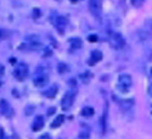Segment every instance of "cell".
Listing matches in <instances>:
<instances>
[{
    "label": "cell",
    "mask_w": 152,
    "mask_h": 139,
    "mask_svg": "<svg viewBox=\"0 0 152 139\" xmlns=\"http://www.w3.org/2000/svg\"><path fill=\"white\" fill-rule=\"evenodd\" d=\"M108 43L113 49H117V50L123 49L125 45V40H124L123 35H121L117 32H111L108 34Z\"/></svg>",
    "instance_id": "1"
},
{
    "label": "cell",
    "mask_w": 152,
    "mask_h": 139,
    "mask_svg": "<svg viewBox=\"0 0 152 139\" xmlns=\"http://www.w3.org/2000/svg\"><path fill=\"white\" fill-rule=\"evenodd\" d=\"M118 88L121 92H126L129 90L132 85H133V78L132 76L128 74V73H123V74H119L118 77Z\"/></svg>",
    "instance_id": "2"
},
{
    "label": "cell",
    "mask_w": 152,
    "mask_h": 139,
    "mask_svg": "<svg viewBox=\"0 0 152 139\" xmlns=\"http://www.w3.org/2000/svg\"><path fill=\"white\" fill-rule=\"evenodd\" d=\"M14 76H15V78H17L18 81L26 79L27 76H28V66L26 64H23V62L16 65V67L14 70Z\"/></svg>",
    "instance_id": "3"
},
{
    "label": "cell",
    "mask_w": 152,
    "mask_h": 139,
    "mask_svg": "<svg viewBox=\"0 0 152 139\" xmlns=\"http://www.w3.org/2000/svg\"><path fill=\"white\" fill-rule=\"evenodd\" d=\"M89 9L96 18H100L102 14V0H89Z\"/></svg>",
    "instance_id": "4"
},
{
    "label": "cell",
    "mask_w": 152,
    "mask_h": 139,
    "mask_svg": "<svg viewBox=\"0 0 152 139\" xmlns=\"http://www.w3.org/2000/svg\"><path fill=\"white\" fill-rule=\"evenodd\" d=\"M74 99H75V93L72 92V90L67 92L65 94V96L62 98V103H61L62 104V109L63 110H69L72 107L73 103H74Z\"/></svg>",
    "instance_id": "5"
},
{
    "label": "cell",
    "mask_w": 152,
    "mask_h": 139,
    "mask_svg": "<svg viewBox=\"0 0 152 139\" xmlns=\"http://www.w3.org/2000/svg\"><path fill=\"white\" fill-rule=\"evenodd\" d=\"M53 22H54V24H55L56 29H57L60 33H63V32L66 31V27H67V20H66V17L57 15V16L54 18Z\"/></svg>",
    "instance_id": "6"
},
{
    "label": "cell",
    "mask_w": 152,
    "mask_h": 139,
    "mask_svg": "<svg viewBox=\"0 0 152 139\" xmlns=\"http://www.w3.org/2000/svg\"><path fill=\"white\" fill-rule=\"evenodd\" d=\"M0 111H1V113L5 116H11L12 115V107L10 106L7 100H5V99L0 100Z\"/></svg>",
    "instance_id": "7"
},
{
    "label": "cell",
    "mask_w": 152,
    "mask_h": 139,
    "mask_svg": "<svg viewBox=\"0 0 152 139\" xmlns=\"http://www.w3.org/2000/svg\"><path fill=\"white\" fill-rule=\"evenodd\" d=\"M101 59H102V53L100 50H94V51H91V56L89 59V65L94 66L99 61H101Z\"/></svg>",
    "instance_id": "8"
},
{
    "label": "cell",
    "mask_w": 152,
    "mask_h": 139,
    "mask_svg": "<svg viewBox=\"0 0 152 139\" xmlns=\"http://www.w3.org/2000/svg\"><path fill=\"white\" fill-rule=\"evenodd\" d=\"M46 83H48V76L45 73L38 74L37 77L34 78V85H37V87H43Z\"/></svg>",
    "instance_id": "9"
},
{
    "label": "cell",
    "mask_w": 152,
    "mask_h": 139,
    "mask_svg": "<svg viewBox=\"0 0 152 139\" xmlns=\"http://www.w3.org/2000/svg\"><path fill=\"white\" fill-rule=\"evenodd\" d=\"M44 127V118L43 116H37L34 122H33V126H32V129L38 132V131H40L42 128Z\"/></svg>",
    "instance_id": "10"
},
{
    "label": "cell",
    "mask_w": 152,
    "mask_h": 139,
    "mask_svg": "<svg viewBox=\"0 0 152 139\" xmlns=\"http://www.w3.org/2000/svg\"><path fill=\"white\" fill-rule=\"evenodd\" d=\"M57 92H58V87H57V85H53V87H50L48 90L44 92V95H45L46 98H49V99H53V98L56 96Z\"/></svg>",
    "instance_id": "11"
},
{
    "label": "cell",
    "mask_w": 152,
    "mask_h": 139,
    "mask_svg": "<svg viewBox=\"0 0 152 139\" xmlns=\"http://www.w3.org/2000/svg\"><path fill=\"white\" fill-rule=\"evenodd\" d=\"M133 105H134L133 99H125V100H122L121 101V107L123 110H129V109H132Z\"/></svg>",
    "instance_id": "12"
},
{
    "label": "cell",
    "mask_w": 152,
    "mask_h": 139,
    "mask_svg": "<svg viewBox=\"0 0 152 139\" xmlns=\"http://www.w3.org/2000/svg\"><path fill=\"white\" fill-rule=\"evenodd\" d=\"M65 122V116L63 115H58L54 121H53V123H51V128H57V127H60V126Z\"/></svg>",
    "instance_id": "13"
},
{
    "label": "cell",
    "mask_w": 152,
    "mask_h": 139,
    "mask_svg": "<svg viewBox=\"0 0 152 139\" xmlns=\"http://www.w3.org/2000/svg\"><path fill=\"white\" fill-rule=\"evenodd\" d=\"M94 113H95V110L90 106H85L84 109H82V115L84 117H91Z\"/></svg>",
    "instance_id": "14"
},
{
    "label": "cell",
    "mask_w": 152,
    "mask_h": 139,
    "mask_svg": "<svg viewBox=\"0 0 152 139\" xmlns=\"http://www.w3.org/2000/svg\"><path fill=\"white\" fill-rule=\"evenodd\" d=\"M69 44L72 48H80L83 45V42L82 39H79V38H72V39H69Z\"/></svg>",
    "instance_id": "15"
},
{
    "label": "cell",
    "mask_w": 152,
    "mask_h": 139,
    "mask_svg": "<svg viewBox=\"0 0 152 139\" xmlns=\"http://www.w3.org/2000/svg\"><path fill=\"white\" fill-rule=\"evenodd\" d=\"M68 66L66 65V64H58L57 65V71H58V73H61V74H65V72H68Z\"/></svg>",
    "instance_id": "16"
},
{
    "label": "cell",
    "mask_w": 152,
    "mask_h": 139,
    "mask_svg": "<svg viewBox=\"0 0 152 139\" xmlns=\"http://www.w3.org/2000/svg\"><path fill=\"white\" fill-rule=\"evenodd\" d=\"M88 40H89V42H96V40H97V35H96V34L89 35V37H88Z\"/></svg>",
    "instance_id": "17"
},
{
    "label": "cell",
    "mask_w": 152,
    "mask_h": 139,
    "mask_svg": "<svg viewBox=\"0 0 152 139\" xmlns=\"http://www.w3.org/2000/svg\"><path fill=\"white\" fill-rule=\"evenodd\" d=\"M6 37H7V35H6V32H5L4 29L0 28V40L4 39V38H6Z\"/></svg>",
    "instance_id": "18"
},
{
    "label": "cell",
    "mask_w": 152,
    "mask_h": 139,
    "mask_svg": "<svg viewBox=\"0 0 152 139\" xmlns=\"http://www.w3.org/2000/svg\"><path fill=\"white\" fill-rule=\"evenodd\" d=\"M146 26H148V27L152 29V18H150V20L146 21Z\"/></svg>",
    "instance_id": "19"
},
{
    "label": "cell",
    "mask_w": 152,
    "mask_h": 139,
    "mask_svg": "<svg viewBox=\"0 0 152 139\" xmlns=\"http://www.w3.org/2000/svg\"><path fill=\"white\" fill-rule=\"evenodd\" d=\"M147 92H148V94L152 96V83H150V85H148V88H147Z\"/></svg>",
    "instance_id": "20"
},
{
    "label": "cell",
    "mask_w": 152,
    "mask_h": 139,
    "mask_svg": "<svg viewBox=\"0 0 152 139\" xmlns=\"http://www.w3.org/2000/svg\"><path fill=\"white\" fill-rule=\"evenodd\" d=\"M39 139H51V138H50V135H49V134H44V135H42Z\"/></svg>",
    "instance_id": "21"
},
{
    "label": "cell",
    "mask_w": 152,
    "mask_h": 139,
    "mask_svg": "<svg viewBox=\"0 0 152 139\" xmlns=\"http://www.w3.org/2000/svg\"><path fill=\"white\" fill-rule=\"evenodd\" d=\"M141 0H132V4H134V5H139V3H140Z\"/></svg>",
    "instance_id": "22"
},
{
    "label": "cell",
    "mask_w": 152,
    "mask_h": 139,
    "mask_svg": "<svg viewBox=\"0 0 152 139\" xmlns=\"http://www.w3.org/2000/svg\"><path fill=\"white\" fill-rule=\"evenodd\" d=\"M4 73V66L1 65V64H0V76H1Z\"/></svg>",
    "instance_id": "23"
},
{
    "label": "cell",
    "mask_w": 152,
    "mask_h": 139,
    "mask_svg": "<svg viewBox=\"0 0 152 139\" xmlns=\"http://www.w3.org/2000/svg\"><path fill=\"white\" fill-rule=\"evenodd\" d=\"M54 111H55V109H50V110H49V115H53Z\"/></svg>",
    "instance_id": "24"
},
{
    "label": "cell",
    "mask_w": 152,
    "mask_h": 139,
    "mask_svg": "<svg viewBox=\"0 0 152 139\" xmlns=\"http://www.w3.org/2000/svg\"><path fill=\"white\" fill-rule=\"evenodd\" d=\"M151 72H152V71H151Z\"/></svg>",
    "instance_id": "25"
}]
</instances>
